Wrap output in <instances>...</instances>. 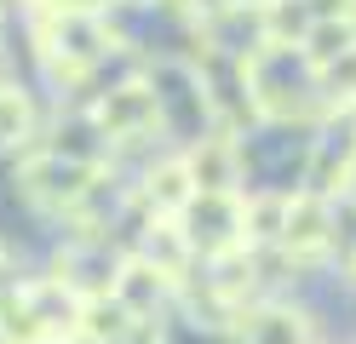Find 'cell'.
<instances>
[{"mask_svg": "<svg viewBox=\"0 0 356 344\" xmlns=\"http://www.w3.org/2000/svg\"><path fill=\"white\" fill-rule=\"evenodd\" d=\"M299 46H305V58L316 63V69L339 63L350 46H356V17H316V23H310V35H305Z\"/></svg>", "mask_w": 356, "mask_h": 344, "instance_id": "cell-11", "label": "cell"}, {"mask_svg": "<svg viewBox=\"0 0 356 344\" xmlns=\"http://www.w3.org/2000/svg\"><path fill=\"white\" fill-rule=\"evenodd\" d=\"M29 344H63V338H58V333H47V338H29Z\"/></svg>", "mask_w": 356, "mask_h": 344, "instance_id": "cell-20", "label": "cell"}, {"mask_svg": "<svg viewBox=\"0 0 356 344\" xmlns=\"http://www.w3.org/2000/svg\"><path fill=\"white\" fill-rule=\"evenodd\" d=\"M0 264H6V252H0Z\"/></svg>", "mask_w": 356, "mask_h": 344, "instance_id": "cell-22", "label": "cell"}, {"mask_svg": "<svg viewBox=\"0 0 356 344\" xmlns=\"http://www.w3.org/2000/svg\"><path fill=\"white\" fill-rule=\"evenodd\" d=\"M184 236H190V247H202V252H230L236 241H248L241 236L236 195H202L195 190L190 206H184Z\"/></svg>", "mask_w": 356, "mask_h": 344, "instance_id": "cell-4", "label": "cell"}, {"mask_svg": "<svg viewBox=\"0 0 356 344\" xmlns=\"http://www.w3.org/2000/svg\"><path fill=\"white\" fill-rule=\"evenodd\" d=\"M310 17H356V0H305Z\"/></svg>", "mask_w": 356, "mask_h": 344, "instance_id": "cell-18", "label": "cell"}, {"mask_svg": "<svg viewBox=\"0 0 356 344\" xmlns=\"http://www.w3.org/2000/svg\"><path fill=\"white\" fill-rule=\"evenodd\" d=\"M17 310H24L40 333H63V327L81 321V293L63 281V275H58V281H35V287L17 293Z\"/></svg>", "mask_w": 356, "mask_h": 344, "instance_id": "cell-6", "label": "cell"}, {"mask_svg": "<svg viewBox=\"0 0 356 344\" xmlns=\"http://www.w3.org/2000/svg\"><path fill=\"white\" fill-rule=\"evenodd\" d=\"M29 138V98L17 86H0V144H24Z\"/></svg>", "mask_w": 356, "mask_h": 344, "instance_id": "cell-16", "label": "cell"}, {"mask_svg": "<svg viewBox=\"0 0 356 344\" xmlns=\"http://www.w3.org/2000/svg\"><path fill=\"white\" fill-rule=\"evenodd\" d=\"M58 6H63V0H58Z\"/></svg>", "mask_w": 356, "mask_h": 344, "instance_id": "cell-23", "label": "cell"}, {"mask_svg": "<svg viewBox=\"0 0 356 344\" xmlns=\"http://www.w3.org/2000/svg\"><path fill=\"white\" fill-rule=\"evenodd\" d=\"M167 287H172V275H161L149 259H127V264L115 270V287H109V293H115L121 304H127L132 316L144 321V316H155V310H161Z\"/></svg>", "mask_w": 356, "mask_h": 344, "instance_id": "cell-7", "label": "cell"}, {"mask_svg": "<svg viewBox=\"0 0 356 344\" xmlns=\"http://www.w3.org/2000/svg\"><path fill=\"white\" fill-rule=\"evenodd\" d=\"M190 236H184V224H149V236H144V252L138 259H149L161 275H184V264H190Z\"/></svg>", "mask_w": 356, "mask_h": 344, "instance_id": "cell-13", "label": "cell"}, {"mask_svg": "<svg viewBox=\"0 0 356 344\" xmlns=\"http://www.w3.org/2000/svg\"><path fill=\"white\" fill-rule=\"evenodd\" d=\"M40 46H47L52 69L81 75V69H92L109 52V35H104L98 12H86V6H52L47 23H40Z\"/></svg>", "mask_w": 356, "mask_h": 344, "instance_id": "cell-1", "label": "cell"}, {"mask_svg": "<svg viewBox=\"0 0 356 344\" xmlns=\"http://www.w3.org/2000/svg\"><path fill=\"white\" fill-rule=\"evenodd\" d=\"M155 121H161V98L144 86V81H127V86H109L98 98V132L104 138H144Z\"/></svg>", "mask_w": 356, "mask_h": 344, "instance_id": "cell-3", "label": "cell"}, {"mask_svg": "<svg viewBox=\"0 0 356 344\" xmlns=\"http://www.w3.org/2000/svg\"><path fill=\"white\" fill-rule=\"evenodd\" d=\"M322 81H327V86H350V104H356V46H350L339 63H327V69H322Z\"/></svg>", "mask_w": 356, "mask_h": 344, "instance_id": "cell-17", "label": "cell"}, {"mask_svg": "<svg viewBox=\"0 0 356 344\" xmlns=\"http://www.w3.org/2000/svg\"><path fill=\"white\" fill-rule=\"evenodd\" d=\"M190 195H195V178H190V167H184V161H167V167H155V172H149V183H144L149 213H161V218L184 213V206H190Z\"/></svg>", "mask_w": 356, "mask_h": 344, "instance_id": "cell-10", "label": "cell"}, {"mask_svg": "<svg viewBox=\"0 0 356 344\" xmlns=\"http://www.w3.org/2000/svg\"><path fill=\"white\" fill-rule=\"evenodd\" d=\"M333 241V206L327 195H293L287 201V229H282V247L293 252V259H316V252Z\"/></svg>", "mask_w": 356, "mask_h": 344, "instance_id": "cell-5", "label": "cell"}, {"mask_svg": "<svg viewBox=\"0 0 356 344\" xmlns=\"http://www.w3.org/2000/svg\"><path fill=\"white\" fill-rule=\"evenodd\" d=\"M24 183L35 190V201H47V206H81L86 195L98 190V167L92 161H70V155H35L29 167H24Z\"/></svg>", "mask_w": 356, "mask_h": 344, "instance_id": "cell-2", "label": "cell"}, {"mask_svg": "<svg viewBox=\"0 0 356 344\" xmlns=\"http://www.w3.org/2000/svg\"><path fill=\"white\" fill-rule=\"evenodd\" d=\"M218 6H225V12H264L270 0H218Z\"/></svg>", "mask_w": 356, "mask_h": 344, "instance_id": "cell-19", "label": "cell"}, {"mask_svg": "<svg viewBox=\"0 0 356 344\" xmlns=\"http://www.w3.org/2000/svg\"><path fill=\"white\" fill-rule=\"evenodd\" d=\"M184 167L202 195H236V144H225V138H202L184 155Z\"/></svg>", "mask_w": 356, "mask_h": 344, "instance_id": "cell-8", "label": "cell"}, {"mask_svg": "<svg viewBox=\"0 0 356 344\" xmlns=\"http://www.w3.org/2000/svg\"><path fill=\"white\" fill-rule=\"evenodd\" d=\"M132 316L115 293H92V298H81V321H75V333L86 338V344H127V333H132Z\"/></svg>", "mask_w": 356, "mask_h": 344, "instance_id": "cell-9", "label": "cell"}, {"mask_svg": "<svg viewBox=\"0 0 356 344\" xmlns=\"http://www.w3.org/2000/svg\"><path fill=\"white\" fill-rule=\"evenodd\" d=\"M287 201H293V195H253L248 206H241V236H248V241H282Z\"/></svg>", "mask_w": 356, "mask_h": 344, "instance_id": "cell-14", "label": "cell"}, {"mask_svg": "<svg viewBox=\"0 0 356 344\" xmlns=\"http://www.w3.org/2000/svg\"><path fill=\"white\" fill-rule=\"evenodd\" d=\"M241 344H305V321L293 310H253L236 327Z\"/></svg>", "mask_w": 356, "mask_h": 344, "instance_id": "cell-12", "label": "cell"}, {"mask_svg": "<svg viewBox=\"0 0 356 344\" xmlns=\"http://www.w3.org/2000/svg\"><path fill=\"white\" fill-rule=\"evenodd\" d=\"M310 6L305 0H270L264 6V40H282V46H299L305 35H310Z\"/></svg>", "mask_w": 356, "mask_h": 344, "instance_id": "cell-15", "label": "cell"}, {"mask_svg": "<svg viewBox=\"0 0 356 344\" xmlns=\"http://www.w3.org/2000/svg\"><path fill=\"white\" fill-rule=\"evenodd\" d=\"M350 121H356V104H350Z\"/></svg>", "mask_w": 356, "mask_h": 344, "instance_id": "cell-21", "label": "cell"}]
</instances>
